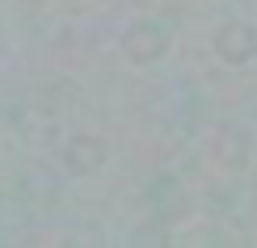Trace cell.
Segmentation results:
<instances>
[{
	"label": "cell",
	"mask_w": 257,
	"mask_h": 248,
	"mask_svg": "<svg viewBox=\"0 0 257 248\" xmlns=\"http://www.w3.org/2000/svg\"><path fill=\"white\" fill-rule=\"evenodd\" d=\"M173 51V30L152 13H139L118 30V55L131 68H156Z\"/></svg>",
	"instance_id": "1"
},
{
	"label": "cell",
	"mask_w": 257,
	"mask_h": 248,
	"mask_svg": "<svg viewBox=\"0 0 257 248\" xmlns=\"http://www.w3.org/2000/svg\"><path fill=\"white\" fill-rule=\"evenodd\" d=\"M110 164V143L93 131H72L59 139L55 147V168L63 172L68 181H89Z\"/></svg>",
	"instance_id": "2"
},
{
	"label": "cell",
	"mask_w": 257,
	"mask_h": 248,
	"mask_svg": "<svg viewBox=\"0 0 257 248\" xmlns=\"http://www.w3.org/2000/svg\"><path fill=\"white\" fill-rule=\"evenodd\" d=\"M207 47L219 68H232V72L253 68L257 63V26L249 17H223V21H215Z\"/></svg>",
	"instance_id": "3"
},
{
	"label": "cell",
	"mask_w": 257,
	"mask_h": 248,
	"mask_svg": "<svg viewBox=\"0 0 257 248\" xmlns=\"http://www.w3.org/2000/svg\"><path fill=\"white\" fill-rule=\"evenodd\" d=\"M207 160L223 172H244L253 164V135L236 118H215L207 131Z\"/></svg>",
	"instance_id": "4"
},
{
	"label": "cell",
	"mask_w": 257,
	"mask_h": 248,
	"mask_svg": "<svg viewBox=\"0 0 257 248\" xmlns=\"http://www.w3.org/2000/svg\"><path fill=\"white\" fill-rule=\"evenodd\" d=\"M144 206L152 210V219H165V223H169V214L181 206V177H177V172L160 168V172L148 177V185H144Z\"/></svg>",
	"instance_id": "5"
},
{
	"label": "cell",
	"mask_w": 257,
	"mask_h": 248,
	"mask_svg": "<svg viewBox=\"0 0 257 248\" xmlns=\"http://www.w3.org/2000/svg\"><path fill=\"white\" fill-rule=\"evenodd\" d=\"M126 248H173V227L165 219H144L126 231Z\"/></svg>",
	"instance_id": "6"
}]
</instances>
